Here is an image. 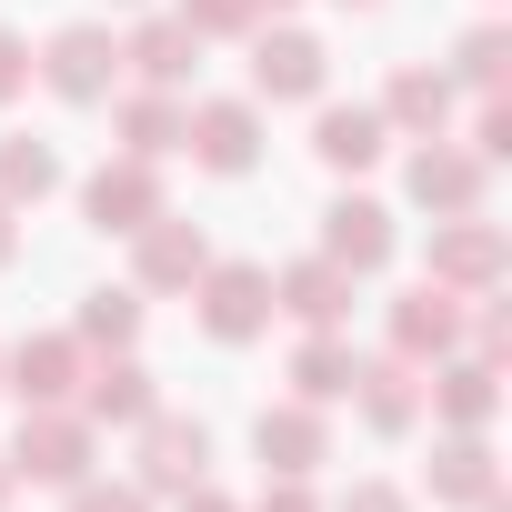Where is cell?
Instances as JSON below:
<instances>
[{
	"label": "cell",
	"instance_id": "obj_1",
	"mask_svg": "<svg viewBox=\"0 0 512 512\" xmlns=\"http://www.w3.org/2000/svg\"><path fill=\"white\" fill-rule=\"evenodd\" d=\"M11 472L21 482H91V422L71 412V402H31V422H21V442H11Z\"/></svg>",
	"mask_w": 512,
	"mask_h": 512
},
{
	"label": "cell",
	"instance_id": "obj_2",
	"mask_svg": "<svg viewBox=\"0 0 512 512\" xmlns=\"http://www.w3.org/2000/svg\"><path fill=\"white\" fill-rule=\"evenodd\" d=\"M31 71H41L61 101H81V111H91V101H111V91H121V41H111L101 21H71V31H51V51H41Z\"/></svg>",
	"mask_w": 512,
	"mask_h": 512
},
{
	"label": "cell",
	"instance_id": "obj_3",
	"mask_svg": "<svg viewBox=\"0 0 512 512\" xmlns=\"http://www.w3.org/2000/svg\"><path fill=\"white\" fill-rule=\"evenodd\" d=\"M272 322V272L262 262H201V332L211 342H251Z\"/></svg>",
	"mask_w": 512,
	"mask_h": 512
},
{
	"label": "cell",
	"instance_id": "obj_4",
	"mask_svg": "<svg viewBox=\"0 0 512 512\" xmlns=\"http://www.w3.org/2000/svg\"><path fill=\"white\" fill-rule=\"evenodd\" d=\"M181 151L201 161V171H251L262 161V101H201L191 121H181Z\"/></svg>",
	"mask_w": 512,
	"mask_h": 512
},
{
	"label": "cell",
	"instance_id": "obj_5",
	"mask_svg": "<svg viewBox=\"0 0 512 512\" xmlns=\"http://www.w3.org/2000/svg\"><path fill=\"white\" fill-rule=\"evenodd\" d=\"M332 81V51L312 31H262L251 41V101H312Z\"/></svg>",
	"mask_w": 512,
	"mask_h": 512
},
{
	"label": "cell",
	"instance_id": "obj_6",
	"mask_svg": "<svg viewBox=\"0 0 512 512\" xmlns=\"http://www.w3.org/2000/svg\"><path fill=\"white\" fill-rule=\"evenodd\" d=\"M81 211H91V231H141V221L161 211V171L121 151V161H101V171L81 181Z\"/></svg>",
	"mask_w": 512,
	"mask_h": 512
},
{
	"label": "cell",
	"instance_id": "obj_7",
	"mask_svg": "<svg viewBox=\"0 0 512 512\" xmlns=\"http://www.w3.org/2000/svg\"><path fill=\"white\" fill-rule=\"evenodd\" d=\"M131 241H141V282H131V292H191L201 262H211V241H201L191 221H171V211H151Z\"/></svg>",
	"mask_w": 512,
	"mask_h": 512
},
{
	"label": "cell",
	"instance_id": "obj_8",
	"mask_svg": "<svg viewBox=\"0 0 512 512\" xmlns=\"http://www.w3.org/2000/svg\"><path fill=\"white\" fill-rule=\"evenodd\" d=\"M272 312H292L302 332H342V312H352V272L312 251V262H292V272L272 282Z\"/></svg>",
	"mask_w": 512,
	"mask_h": 512
},
{
	"label": "cell",
	"instance_id": "obj_9",
	"mask_svg": "<svg viewBox=\"0 0 512 512\" xmlns=\"http://www.w3.org/2000/svg\"><path fill=\"white\" fill-rule=\"evenodd\" d=\"M201 462H211V432L201 422H181V412H151L141 422V492H181V482H201Z\"/></svg>",
	"mask_w": 512,
	"mask_h": 512
},
{
	"label": "cell",
	"instance_id": "obj_10",
	"mask_svg": "<svg viewBox=\"0 0 512 512\" xmlns=\"http://www.w3.org/2000/svg\"><path fill=\"white\" fill-rule=\"evenodd\" d=\"M322 262H342L352 282L382 272V262H392V211H382V201H332V211H322Z\"/></svg>",
	"mask_w": 512,
	"mask_h": 512
},
{
	"label": "cell",
	"instance_id": "obj_11",
	"mask_svg": "<svg viewBox=\"0 0 512 512\" xmlns=\"http://www.w3.org/2000/svg\"><path fill=\"white\" fill-rule=\"evenodd\" d=\"M452 342H462V292H452V282L402 292V312H392V352L422 362V352H452Z\"/></svg>",
	"mask_w": 512,
	"mask_h": 512
},
{
	"label": "cell",
	"instance_id": "obj_12",
	"mask_svg": "<svg viewBox=\"0 0 512 512\" xmlns=\"http://www.w3.org/2000/svg\"><path fill=\"white\" fill-rule=\"evenodd\" d=\"M81 352H91L81 332L21 342V352H11V392H21V402H71V392H81Z\"/></svg>",
	"mask_w": 512,
	"mask_h": 512
},
{
	"label": "cell",
	"instance_id": "obj_13",
	"mask_svg": "<svg viewBox=\"0 0 512 512\" xmlns=\"http://www.w3.org/2000/svg\"><path fill=\"white\" fill-rule=\"evenodd\" d=\"M251 442H262V462H272V472H312V462L332 452V432H322V402H272L262 422H251Z\"/></svg>",
	"mask_w": 512,
	"mask_h": 512
},
{
	"label": "cell",
	"instance_id": "obj_14",
	"mask_svg": "<svg viewBox=\"0 0 512 512\" xmlns=\"http://www.w3.org/2000/svg\"><path fill=\"white\" fill-rule=\"evenodd\" d=\"M492 262H502V241H492V221H482V211H452V231H432V282L482 292V282H492Z\"/></svg>",
	"mask_w": 512,
	"mask_h": 512
},
{
	"label": "cell",
	"instance_id": "obj_15",
	"mask_svg": "<svg viewBox=\"0 0 512 512\" xmlns=\"http://www.w3.org/2000/svg\"><path fill=\"white\" fill-rule=\"evenodd\" d=\"M382 141H392V121H382L372 101H352V111L332 101V111L312 121V151H322L332 171H372V161H382Z\"/></svg>",
	"mask_w": 512,
	"mask_h": 512
},
{
	"label": "cell",
	"instance_id": "obj_16",
	"mask_svg": "<svg viewBox=\"0 0 512 512\" xmlns=\"http://www.w3.org/2000/svg\"><path fill=\"white\" fill-rule=\"evenodd\" d=\"M412 201L422 211H482V151H412Z\"/></svg>",
	"mask_w": 512,
	"mask_h": 512
},
{
	"label": "cell",
	"instance_id": "obj_17",
	"mask_svg": "<svg viewBox=\"0 0 512 512\" xmlns=\"http://www.w3.org/2000/svg\"><path fill=\"white\" fill-rule=\"evenodd\" d=\"M81 382H91V392L71 402L81 422H151V412H161V392H151V372H141L131 352H121V362H101V372H81Z\"/></svg>",
	"mask_w": 512,
	"mask_h": 512
},
{
	"label": "cell",
	"instance_id": "obj_18",
	"mask_svg": "<svg viewBox=\"0 0 512 512\" xmlns=\"http://www.w3.org/2000/svg\"><path fill=\"white\" fill-rule=\"evenodd\" d=\"M121 61H131L151 91H181V81H191V61H201V41H191L181 21H141V31L121 41Z\"/></svg>",
	"mask_w": 512,
	"mask_h": 512
},
{
	"label": "cell",
	"instance_id": "obj_19",
	"mask_svg": "<svg viewBox=\"0 0 512 512\" xmlns=\"http://www.w3.org/2000/svg\"><path fill=\"white\" fill-rule=\"evenodd\" d=\"M352 402H362V422L372 432H412L422 422V382H412V362L392 352L382 372H352Z\"/></svg>",
	"mask_w": 512,
	"mask_h": 512
},
{
	"label": "cell",
	"instance_id": "obj_20",
	"mask_svg": "<svg viewBox=\"0 0 512 512\" xmlns=\"http://www.w3.org/2000/svg\"><path fill=\"white\" fill-rule=\"evenodd\" d=\"M111 121H121V151H131V161H161V151H181V121H191V111H181L171 91H131Z\"/></svg>",
	"mask_w": 512,
	"mask_h": 512
},
{
	"label": "cell",
	"instance_id": "obj_21",
	"mask_svg": "<svg viewBox=\"0 0 512 512\" xmlns=\"http://www.w3.org/2000/svg\"><path fill=\"white\" fill-rule=\"evenodd\" d=\"M352 372H362V362H352V342H342V332H312V342L292 352V392H302V402H342V392H352Z\"/></svg>",
	"mask_w": 512,
	"mask_h": 512
},
{
	"label": "cell",
	"instance_id": "obj_22",
	"mask_svg": "<svg viewBox=\"0 0 512 512\" xmlns=\"http://www.w3.org/2000/svg\"><path fill=\"white\" fill-rule=\"evenodd\" d=\"M382 121H402V131L432 141V131L452 121V81H442V71H402V81L382 91Z\"/></svg>",
	"mask_w": 512,
	"mask_h": 512
},
{
	"label": "cell",
	"instance_id": "obj_23",
	"mask_svg": "<svg viewBox=\"0 0 512 512\" xmlns=\"http://www.w3.org/2000/svg\"><path fill=\"white\" fill-rule=\"evenodd\" d=\"M422 402H432L442 422H462V432H482V422H492V362H452L442 382H422Z\"/></svg>",
	"mask_w": 512,
	"mask_h": 512
},
{
	"label": "cell",
	"instance_id": "obj_24",
	"mask_svg": "<svg viewBox=\"0 0 512 512\" xmlns=\"http://www.w3.org/2000/svg\"><path fill=\"white\" fill-rule=\"evenodd\" d=\"M432 492H442V502H492V452H482V432H462V442L432 452Z\"/></svg>",
	"mask_w": 512,
	"mask_h": 512
},
{
	"label": "cell",
	"instance_id": "obj_25",
	"mask_svg": "<svg viewBox=\"0 0 512 512\" xmlns=\"http://www.w3.org/2000/svg\"><path fill=\"white\" fill-rule=\"evenodd\" d=\"M61 191V151L51 141H0V201H41Z\"/></svg>",
	"mask_w": 512,
	"mask_h": 512
},
{
	"label": "cell",
	"instance_id": "obj_26",
	"mask_svg": "<svg viewBox=\"0 0 512 512\" xmlns=\"http://www.w3.org/2000/svg\"><path fill=\"white\" fill-rule=\"evenodd\" d=\"M81 342L131 352V342H141V292H91V302H81Z\"/></svg>",
	"mask_w": 512,
	"mask_h": 512
},
{
	"label": "cell",
	"instance_id": "obj_27",
	"mask_svg": "<svg viewBox=\"0 0 512 512\" xmlns=\"http://www.w3.org/2000/svg\"><path fill=\"white\" fill-rule=\"evenodd\" d=\"M251 11H262V0H181L171 21H181L191 41H211V31H251Z\"/></svg>",
	"mask_w": 512,
	"mask_h": 512
},
{
	"label": "cell",
	"instance_id": "obj_28",
	"mask_svg": "<svg viewBox=\"0 0 512 512\" xmlns=\"http://www.w3.org/2000/svg\"><path fill=\"white\" fill-rule=\"evenodd\" d=\"M71 512H151L141 482H71Z\"/></svg>",
	"mask_w": 512,
	"mask_h": 512
},
{
	"label": "cell",
	"instance_id": "obj_29",
	"mask_svg": "<svg viewBox=\"0 0 512 512\" xmlns=\"http://www.w3.org/2000/svg\"><path fill=\"white\" fill-rule=\"evenodd\" d=\"M21 91H31V41L0 31V101H21Z\"/></svg>",
	"mask_w": 512,
	"mask_h": 512
},
{
	"label": "cell",
	"instance_id": "obj_30",
	"mask_svg": "<svg viewBox=\"0 0 512 512\" xmlns=\"http://www.w3.org/2000/svg\"><path fill=\"white\" fill-rule=\"evenodd\" d=\"M462 71L492 91V71H502V41H492V31H472V41H462Z\"/></svg>",
	"mask_w": 512,
	"mask_h": 512
},
{
	"label": "cell",
	"instance_id": "obj_31",
	"mask_svg": "<svg viewBox=\"0 0 512 512\" xmlns=\"http://www.w3.org/2000/svg\"><path fill=\"white\" fill-rule=\"evenodd\" d=\"M342 512H412V502H402L392 482H352V492H342Z\"/></svg>",
	"mask_w": 512,
	"mask_h": 512
},
{
	"label": "cell",
	"instance_id": "obj_32",
	"mask_svg": "<svg viewBox=\"0 0 512 512\" xmlns=\"http://www.w3.org/2000/svg\"><path fill=\"white\" fill-rule=\"evenodd\" d=\"M262 512H322V502H312V492H302V472H282V482H272V492H262Z\"/></svg>",
	"mask_w": 512,
	"mask_h": 512
},
{
	"label": "cell",
	"instance_id": "obj_33",
	"mask_svg": "<svg viewBox=\"0 0 512 512\" xmlns=\"http://www.w3.org/2000/svg\"><path fill=\"white\" fill-rule=\"evenodd\" d=\"M181 512H241L231 492H211V482H181Z\"/></svg>",
	"mask_w": 512,
	"mask_h": 512
},
{
	"label": "cell",
	"instance_id": "obj_34",
	"mask_svg": "<svg viewBox=\"0 0 512 512\" xmlns=\"http://www.w3.org/2000/svg\"><path fill=\"white\" fill-rule=\"evenodd\" d=\"M11 211H21V201H0V262H11V251H21V231H11Z\"/></svg>",
	"mask_w": 512,
	"mask_h": 512
},
{
	"label": "cell",
	"instance_id": "obj_35",
	"mask_svg": "<svg viewBox=\"0 0 512 512\" xmlns=\"http://www.w3.org/2000/svg\"><path fill=\"white\" fill-rule=\"evenodd\" d=\"M11 482H21V472H11V452H0V502H11Z\"/></svg>",
	"mask_w": 512,
	"mask_h": 512
},
{
	"label": "cell",
	"instance_id": "obj_36",
	"mask_svg": "<svg viewBox=\"0 0 512 512\" xmlns=\"http://www.w3.org/2000/svg\"><path fill=\"white\" fill-rule=\"evenodd\" d=\"M352 11H372V0H352Z\"/></svg>",
	"mask_w": 512,
	"mask_h": 512
},
{
	"label": "cell",
	"instance_id": "obj_37",
	"mask_svg": "<svg viewBox=\"0 0 512 512\" xmlns=\"http://www.w3.org/2000/svg\"><path fill=\"white\" fill-rule=\"evenodd\" d=\"M121 11H131V0H121Z\"/></svg>",
	"mask_w": 512,
	"mask_h": 512
},
{
	"label": "cell",
	"instance_id": "obj_38",
	"mask_svg": "<svg viewBox=\"0 0 512 512\" xmlns=\"http://www.w3.org/2000/svg\"><path fill=\"white\" fill-rule=\"evenodd\" d=\"M272 11H282V0H272Z\"/></svg>",
	"mask_w": 512,
	"mask_h": 512
}]
</instances>
